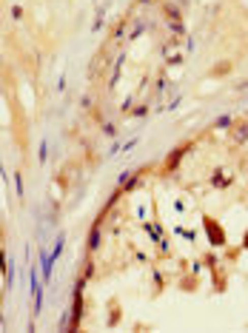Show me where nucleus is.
<instances>
[{"instance_id": "f257e3e1", "label": "nucleus", "mask_w": 248, "mask_h": 333, "mask_svg": "<svg viewBox=\"0 0 248 333\" xmlns=\"http://www.w3.org/2000/svg\"><path fill=\"white\" fill-rule=\"evenodd\" d=\"M86 285L88 279L86 276H77L74 279V288H72V319H69V330H80L83 325V313H86Z\"/></svg>"}, {"instance_id": "f03ea898", "label": "nucleus", "mask_w": 248, "mask_h": 333, "mask_svg": "<svg viewBox=\"0 0 248 333\" xmlns=\"http://www.w3.org/2000/svg\"><path fill=\"white\" fill-rule=\"evenodd\" d=\"M203 231H205V239L211 248H226L228 245V234L223 228L220 219H214L211 214H203Z\"/></svg>"}, {"instance_id": "7ed1b4c3", "label": "nucleus", "mask_w": 248, "mask_h": 333, "mask_svg": "<svg viewBox=\"0 0 248 333\" xmlns=\"http://www.w3.org/2000/svg\"><path fill=\"white\" fill-rule=\"evenodd\" d=\"M189 151H194V140H185V143L174 145V148L166 154V162H163V168H166L168 174H174L177 168L182 165V159H185V154H189Z\"/></svg>"}, {"instance_id": "20e7f679", "label": "nucleus", "mask_w": 248, "mask_h": 333, "mask_svg": "<svg viewBox=\"0 0 248 333\" xmlns=\"http://www.w3.org/2000/svg\"><path fill=\"white\" fill-rule=\"evenodd\" d=\"M103 219H106V217H100V214H97L95 222H91V228H88V237H86V256H95L97 251H100V242H103Z\"/></svg>"}, {"instance_id": "39448f33", "label": "nucleus", "mask_w": 248, "mask_h": 333, "mask_svg": "<svg viewBox=\"0 0 248 333\" xmlns=\"http://www.w3.org/2000/svg\"><path fill=\"white\" fill-rule=\"evenodd\" d=\"M211 188H220V191H226V188H231L234 182H237V177H234V171L231 168H226V165H217L211 171Z\"/></svg>"}, {"instance_id": "423d86ee", "label": "nucleus", "mask_w": 248, "mask_h": 333, "mask_svg": "<svg viewBox=\"0 0 248 333\" xmlns=\"http://www.w3.org/2000/svg\"><path fill=\"white\" fill-rule=\"evenodd\" d=\"M29 285H32V296H35V316H40V311H43V279L37 276L35 265H29Z\"/></svg>"}, {"instance_id": "0eeeda50", "label": "nucleus", "mask_w": 248, "mask_h": 333, "mask_svg": "<svg viewBox=\"0 0 248 333\" xmlns=\"http://www.w3.org/2000/svg\"><path fill=\"white\" fill-rule=\"evenodd\" d=\"M228 137L234 145H245L248 143V117H234L231 128H228Z\"/></svg>"}, {"instance_id": "6e6552de", "label": "nucleus", "mask_w": 248, "mask_h": 333, "mask_svg": "<svg viewBox=\"0 0 248 333\" xmlns=\"http://www.w3.org/2000/svg\"><path fill=\"white\" fill-rule=\"evenodd\" d=\"M211 279H214V290H217V293H226L228 279H226V271L220 268V265H214L211 268Z\"/></svg>"}, {"instance_id": "1a4fd4ad", "label": "nucleus", "mask_w": 248, "mask_h": 333, "mask_svg": "<svg viewBox=\"0 0 248 333\" xmlns=\"http://www.w3.org/2000/svg\"><path fill=\"white\" fill-rule=\"evenodd\" d=\"M143 231L148 234L151 242H160V239H163V225L157 222V219H154V222H143Z\"/></svg>"}, {"instance_id": "9d476101", "label": "nucleus", "mask_w": 248, "mask_h": 333, "mask_svg": "<svg viewBox=\"0 0 248 333\" xmlns=\"http://www.w3.org/2000/svg\"><path fill=\"white\" fill-rule=\"evenodd\" d=\"M63 248H66V234L60 231V234H57V239H54V245H51V251H49L51 262H57L60 256H63Z\"/></svg>"}, {"instance_id": "9b49d317", "label": "nucleus", "mask_w": 248, "mask_h": 333, "mask_svg": "<svg viewBox=\"0 0 248 333\" xmlns=\"http://www.w3.org/2000/svg\"><path fill=\"white\" fill-rule=\"evenodd\" d=\"M163 15H166L168 20H182V9L177 6L174 0H166V3H163Z\"/></svg>"}, {"instance_id": "f8f14e48", "label": "nucleus", "mask_w": 248, "mask_h": 333, "mask_svg": "<svg viewBox=\"0 0 248 333\" xmlns=\"http://www.w3.org/2000/svg\"><path fill=\"white\" fill-rule=\"evenodd\" d=\"M231 74V60H220L211 65V77H228Z\"/></svg>"}, {"instance_id": "ddd939ff", "label": "nucleus", "mask_w": 248, "mask_h": 333, "mask_svg": "<svg viewBox=\"0 0 248 333\" xmlns=\"http://www.w3.org/2000/svg\"><path fill=\"white\" fill-rule=\"evenodd\" d=\"M123 65H126V54H120L114 63V72H111V80H109V88H117V80H120V74H123Z\"/></svg>"}, {"instance_id": "4468645a", "label": "nucleus", "mask_w": 248, "mask_h": 333, "mask_svg": "<svg viewBox=\"0 0 248 333\" xmlns=\"http://www.w3.org/2000/svg\"><path fill=\"white\" fill-rule=\"evenodd\" d=\"M80 276H86L88 282L97 276V265H95V259H91V256H86V259H83V274H80Z\"/></svg>"}, {"instance_id": "2eb2a0df", "label": "nucleus", "mask_w": 248, "mask_h": 333, "mask_svg": "<svg viewBox=\"0 0 248 333\" xmlns=\"http://www.w3.org/2000/svg\"><path fill=\"white\" fill-rule=\"evenodd\" d=\"M129 26H132V23H129V17H120V20H117V26H114V31H111V37H114V40H120V37L126 35V31H129Z\"/></svg>"}, {"instance_id": "dca6fc26", "label": "nucleus", "mask_w": 248, "mask_h": 333, "mask_svg": "<svg viewBox=\"0 0 248 333\" xmlns=\"http://www.w3.org/2000/svg\"><path fill=\"white\" fill-rule=\"evenodd\" d=\"M168 31H174L177 37H189V29L182 20H168Z\"/></svg>"}, {"instance_id": "f3484780", "label": "nucleus", "mask_w": 248, "mask_h": 333, "mask_svg": "<svg viewBox=\"0 0 248 333\" xmlns=\"http://www.w3.org/2000/svg\"><path fill=\"white\" fill-rule=\"evenodd\" d=\"M231 123H234V117L231 114H223V117L214 120V128H217V131H228V128H231Z\"/></svg>"}, {"instance_id": "a211bd4d", "label": "nucleus", "mask_w": 248, "mask_h": 333, "mask_svg": "<svg viewBox=\"0 0 248 333\" xmlns=\"http://www.w3.org/2000/svg\"><path fill=\"white\" fill-rule=\"evenodd\" d=\"M37 162H40V165L49 162V143H46V140H40V145H37Z\"/></svg>"}, {"instance_id": "6ab92c4d", "label": "nucleus", "mask_w": 248, "mask_h": 333, "mask_svg": "<svg viewBox=\"0 0 248 333\" xmlns=\"http://www.w3.org/2000/svg\"><path fill=\"white\" fill-rule=\"evenodd\" d=\"M134 26H132V31H129V40H137L143 31H146V20H132Z\"/></svg>"}, {"instance_id": "aec40b11", "label": "nucleus", "mask_w": 248, "mask_h": 333, "mask_svg": "<svg viewBox=\"0 0 248 333\" xmlns=\"http://www.w3.org/2000/svg\"><path fill=\"white\" fill-rule=\"evenodd\" d=\"M100 131H103L109 140H117V125L109 123V120H103V123H100Z\"/></svg>"}, {"instance_id": "412c9836", "label": "nucleus", "mask_w": 248, "mask_h": 333, "mask_svg": "<svg viewBox=\"0 0 248 333\" xmlns=\"http://www.w3.org/2000/svg\"><path fill=\"white\" fill-rule=\"evenodd\" d=\"M15 191H17V199H26V191H23V174L20 171H15Z\"/></svg>"}, {"instance_id": "4be33fe9", "label": "nucleus", "mask_w": 248, "mask_h": 333, "mask_svg": "<svg viewBox=\"0 0 248 333\" xmlns=\"http://www.w3.org/2000/svg\"><path fill=\"white\" fill-rule=\"evenodd\" d=\"M129 117H137V120H143V117H148V106H146V103H140V106H134V109L129 111Z\"/></svg>"}, {"instance_id": "5701e85b", "label": "nucleus", "mask_w": 248, "mask_h": 333, "mask_svg": "<svg viewBox=\"0 0 248 333\" xmlns=\"http://www.w3.org/2000/svg\"><path fill=\"white\" fill-rule=\"evenodd\" d=\"M151 279H154V293H160V290H163V285H166V279H163V274H160L157 268L151 271Z\"/></svg>"}, {"instance_id": "b1692460", "label": "nucleus", "mask_w": 248, "mask_h": 333, "mask_svg": "<svg viewBox=\"0 0 248 333\" xmlns=\"http://www.w3.org/2000/svg\"><path fill=\"white\" fill-rule=\"evenodd\" d=\"M203 265H208V271L214 268V265H220V259H217V254H214V251H208V254L203 256Z\"/></svg>"}, {"instance_id": "393cba45", "label": "nucleus", "mask_w": 248, "mask_h": 333, "mask_svg": "<svg viewBox=\"0 0 248 333\" xmlns=\"http://www.w3.org/2000/svg\"><path fill=\"white\" fill-rule=\"evenodd\" d=\"M132 177H134V171H123V174L117 177V188L123 191V185H126V182H129V180H132Z\"/></svg>"}, {"instance_id": "a878e982", "label": "nucleus", "mask_w": 248, "mask_h": 333, "mask_svg": "<svg viewBox=\"0 0 248 333\" xmlns=\"http://www.w3.org/2000/svg\"><path fill=\"white\" fill-rule=\"evenodd\" d=\"M182 63V54H166V65L171 69V65H180Z\"/></svg>"}, {"instance_id": "bb28decb", "label": "nucleus", "mask_w": 248, "mask_h": 333, "mask_svg": "<svg viewBox=\"0 0 248 333\" xmlns=\"http://www.w3.org/2000/svg\"><path fill=\"white\" fill-rule=\"evenodd\" d=\"M117 322H120V308H117V305H111V319H109V325L114 327Z\"/></svg>"}, {"instance_id": "cd10ccee", "label": "nucleus", "mask_w": 248, "mask_h": 333, "mask_svg": "<svg viewBox=\"0 0 248 333\" xmlns=\"http://www.w3.org/2000/svg\"><path fill=\"white\" fill-rule=\"evenodd\" d=\"M120 109H123V114H129V111L134 109V97H126V100H123V106H120Z\"/></svg>"}, {"instance_id": "c85d7f7f", "label": "nucleus", "mask_w": 248, "mask_h": 333, "mask_svg": "<svg viewBox=\"0 0 248 333\" xmlns=\"http://www.w3.org/2000/svg\"><path fill=\"white\" fill-rule=\"evenodd\" d=\"M137 143H140V137H132V140H129V143L123 145V154H126V151H132V148H134V145H137Z\"/></svg>"}, {"instance_id": "c756f323", "label": "nucleus", "mask_w": 248, "mask_h": 333, "mask_svg": "<svg viewBox=\"0 0 248 333\" xmlns=\"http://www.w3.org/2000/svg\"><path fill=\"white\" fill-rule=\"evenodd\" d=\"M12 17H15V20H23V9L20 6H12Z\"/></svg>"}, {"instance_id": "7c9ffc66", "label": "nucleus", "mask_w": 248, "mask_h": 333, "mask_svg": "<svg viewBox=\"0 0 248 333\" xmlns=\"http://www.w3.org/2000/svg\"><path fill=\"white\" fill-rule=\"evenodd\" d=\"M200 271H203V262H197V259H194V262H191V274L197 276V274H200Z\"/></svg>"}, {"instance_id": "2f4dec72", "label": "nucleus", "mask_w": 248, "mask_h": 333, "mask_svg": "<svg viewBox=\"0 0 248 333\" xmlns=\"http://www.w3.org/2000/svg\"><path fill=\"white\" fill-rule=\"evenodd\" d=\"M63 88H66V74H60L57 77V91H63Z\"/></svg>"}, {"instance_id": "473e14b6", "label": "nucleus", "mask_w": 248, "mask_h": 333, "mask_svg": "<svg viewBox=\"0 0 248 333\" xmlns=\"http://www.w3.org/2000/svg\"><path fill=\"white\" fill-rule=\"evenodd\" d=\"M194 46H197L194 43V37H185V51H194Z\"/></svg>"}, {"instance_id": "72a5a7b5", "label": "nucleus", "mask_w": 248, "mask_h": 333, "mask_svg": "<svg viewBox=\"0 0 248 333\" xmlns=\"http://www.w3.org/2000/svg\"><path fill=\"white\" fill-rule=\"evenodd\" d=\"M234 91H248V80H242V83H237V88Z\"/></svg>"}, {"instance_id": "f704fd0d", "label": "nucleus", "mask_w": 248, "mask_h": 333, "mask_svg": "<svg viewBox=\"0 0 248 333\" xmlns=\"http://www.w3.org/2000/svg\"><path fill=\"white\" fill-rule=\"evenodd\" d=\"M174 3H177L180 9H189V3H191V0H174Z\"/></svg>"}, {"instance_id": "c9c22d12", "label": "nucleus", "mask_w": 248, "mask_h": 333, "mask_svg": "<svg viewBox=\"0 0 248 333\" xmlns=\"http://www.w3.org/2000/svg\"><path fill=\"white\" fill-rule=\"evenodd\" d=\"M240 248H242V251H248V231H245V237H242V242H240Z\"/></svg>"}, {"instance_id": "e433bc0d", "label": "nucleus", "mask_w": 248, "mask_h": 333, "mask_svg": "<svg viewBox=\"0 0 248 333\" xmlns=\"http://www.w3.org/2000/svg\"><path fill=\"white\" fill-rule=\"evenodd\" d=\"M137 3H140V6H151L154 0H137Z\"/></svg>"}, {"instance_id": "4c0bfd02", "label": "nucleus", "mask_w": 248, "mask_h": 333, "mask_svg": "<svg viewBox=\"0 0 248 333\" xmlns=\"http://www.w3.org/2000/svg\"><path fill=\"white\" fill-rule=\"evenodd\" d=\"M0 327H6V316H3V311H0Z\"/></svg>"}, {"instance_id": "58836bf2", "label": "nucleus", "mask_w": 248, "mask_h": 333, "mask_svg": "<svg viewBox=\"0 0 248 333\" xmlns=\"http://www.w3.org/2000/svg\"><path fill=\"white\" fill-rule=\"evenodd\" d=\"M0 65H3V57H0Z\"/></svg>"}]
</instances>
